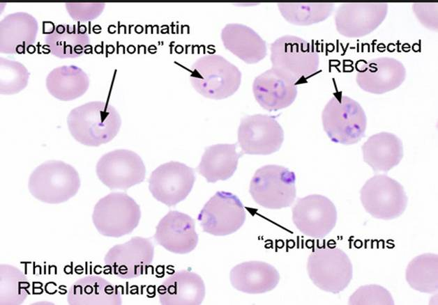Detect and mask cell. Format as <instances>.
I'll return each instance as SVG.
<instances>
[{
    "label": "cell",
    "mask_w": 438,
    "mask_h": 305,
    "mask_svg": "<svg viewBox=\"0 0 438 305\" xmlns=\"http://www.w3.org/2000/svg\"><path fill=\"white\" fill-rule=\"evenodd\" d=\"M0 304H20L29 294L30 283L27 276L18 268L1 265Z\"/></svg>",
    "instance_id": "4dcf8cb0"
},
{
    "label": "cell",
    "mask_w": 438,
    "mask_h": 305,
    "mask_svg": "<svg viewBox=\"0 0 438 305\" xmlns=\"http://www.w3.org/2000/svg\"><path fill=\"white\" fill-rule=\"evenodd\" d=\"M349 304H384L393 305L394 301L391 293L379 285L363 286L358 288L349 297Z\"/></svg>",
    "instance_id": "d6a6232c"
},
{
    "label": "cell",
    "mask_w": 438,
    "mask_h": 305,
    "mask_svg": "<svg viewBox=\"0 0 438 305\" xmlns=\"http://www.w3.org/2000/svg\"><path fill=\"white\" fill-rule=\"evenodd\" d=\"M360 199L368 214L383 220L400 217L408 201L403 186L385 174L375 175L368 179L361 189Z\"/></svg>",
    "instance_id": "9c48e42d"
},
{
    "label": "cell",
    "mask_w": 438,
    "mask_h": 305,
    "mask_svg": "<svg viewBox=\"0 0 438 305\" xmlns=\"http://www.w3.org/2000/svg\"><path fill=\"white\" fill-rule=\"evenodd\" d=\"M236 149V143H218L206 148L196 171L208 182L229 179L236 171L239 159L243 155Z\"/></svg>",
    "instance_id": "484cf974"
},
{
    "label": "cell",
    "mask_w": 438,
    "mask_h": 305,
    "mask_svg": "<svg viewBox=\"0 0 438 305\" xmlns=\"http://www.w3.org/2000/svg\"><path fill=\"white\" fill-rule=\"evenodd\" d=\"M412 10L425 27L437 31V3H413Z\"/></svg>",
    "instance_id": "e575fe53"
},
{
    "label": "cell",
    "mask_w": 438,
    "mask_h": 305,
    "mask_svg": "<svg viewBox=\"0 0 438 305\" xmlns=\"http://www.w3.org/2000/svg\"><path fill=\"white\" fill-rule=\"evenodd\" d=\"M246 212L237 196L217 191L204 205L197 219L204 232L225 236L237 231L244 224Z\"/></svg>",
    "instance_id": "30bf717a"
},
{
    "label": "cell",
    "mask_w": 438,
    "mask_h": 305,
    "mask_svg": "<svg viewBox=\"0 0 438 305\" xmlns=\"http://www.w3.org/2000/svg\"><path fill=\"white\" fill-rule=\"evenodd\" d=\"M252 93L264 109L273 111L290 106L296 97L297 87L295 81L271 68L255 78Z\"/></svg>",
    "instance_id": "d6986e66"
},
{
    "label": "cell",
    "mask_w": 438,
    "mask_h": 305,
    "mask_svg": "<svg viewBox=\"0 0 438 305\" xmlns=\"http://www.w3.org/2000/svg\"><path fill=\"white\" fill-rule=\"evenodd\" d=\"M80 187L76 169L59 160H49L37 166L28 182L30 193L46 203L58 204L73 197Z\"/></svg>",
    "instance_id": "277c9868"
},
{
    "label": "cell",
    "mask_w": 438,
    "mask_h": 305,
    "mask_svg": "<svg viewBox=\"0 0 438 305\" xmlns=\"http://www.w3.org/2000/svg\"><path fill=\"white\" fill-rule=\"evenodd\" d=\"M220 36L225 48L246 63H257L267 54L265 40L246 25L227 24Z\"/></svg>",
    "instance_id": "603a6c76"
},
{
    "label": "cell",
    "mask_w": 438,
    "mask_h": 305,
    "mask_svg": "<svg viewBox=\"0 0 438 305\" xmlns=\"http://www.w3.org/2000/svg\"><path fill=\"white\" fill-rule=\"evenodd\" d=\"M96 171L99 180L110 189L126 190L144 181L146 168L136 152L118 149L104 154L98 161Z\"/></svg>",
    "instance_id": "7c38bea8"
},
{
    "label": "cell",
    "mask_w": 438,
    "mask_h": 305,
    "mask_svg": "<svg viewBox=\"0 0 438 305\" xmlns=\"http://www.w3.org/2000/svg\"><path fill=\"white\" fill-rule=\"evenodd\" d=\"M292 221L305 235L322 238L328 235L337 221V210L333 203L320 194L298 198L292 209Z\"/></svg>",
    "instance_id": "9a60e30c"
},
{
    "label": "cell",
    "mask_w": 438,
    "mask_h": 305,
    "mask_svg": "<svg viewBox=\"0 0 438 305\" xmlns=\"http://www.w3.org/2000/svg\"><path fill=\"white\" fill-rule=\"evenodd\" d=\"M45 43L56 57L73 58L84 54L90 38L84 26L61 24L45 36Z\"/></svg>",
    "instance_id": "4316f807"
},
{
    "label": "cell",
    "mask_w": 438,
    "mask_h": 305,
    "mask_svg": "<svg viewBox=\"0 0 438 305\" xmlns=\"http://www.w3.org/2000/svg\"><path fill=\"white\" fill-rule=\"evenodd\" d=\"M278 270L271 264L251 260L234 266L230 271L232 286L248 294H261L274 289L280 281Z\"/></svg>",
    "instance_id": "7402d4cb"
},
{
    "label": "cell",
    "mask_w": 438,
    "mask_h": 305,
    "mask_svg": "<svg viewBox=\"0 0 438 305\" xmlns=\"http://www.w3.org/2000/svg\"><path fill=\"white\" fill-rule=\"evenodd\" d=\"M66 8L70 17L80 22L93 20L103 11V3H66Z\"/></svg>",
    "instance_id": "836d02e7"
},
{
    "label": "cell",
    "mask_w": 438,
    "mask_h": 305,
    "mask_svg": "<svg viewBox=\"0 0 438 305\" xmlns=\"http://www.w3.org/2000/svg\"><path fill=\"white\" fill-rule=\"evenodd\" d=\"M153 239L172 253H188L198 243L195 220L187 214L170 210L158 222Z\"/></svg>",
    "instance_id": "e0dca14e"
},
{
    "label": "cell",
    "mask_w": 438,
    "mask_h": 305,
    "mask_svg": "<svg viewBox=\"0 0 438 305\" xmlns=\"http://www.w3.org/2000/svg\"><path fill=\"white\" fill-rule=\"evenodd\" d=\"M403 63L391 57H378L364 63L356 76L358 86L372 94H383L398 88L405 80Z\"/></svg>",
    "instance_id": "ac0fdd59"
},
{
    "label": "cell",
    "mask_w": 438,
    "mask_h": 305,
    "mask_svg": "<svg viewBox=\"0 0 438 305\" xmlns=\"http://www.w3.org/2000/svg\"><path fill=\"white\" fill-rule=\"evenodd\" d=\"M195 181L194 169L171 161L158 166L149 179V189L157 201L171 207L183 201Z\"/></svg>",
    "instance_id": "5bb4252c"
},
{
    "label": "cell",
    "mask_w": 438,
    "mask_h": 305,
    "mask_svg": "<svg viewBox=\"0 0 438 305\" xmlns=\"http://www.w3.org/2000/svg\"><path fill=\"white\" fill-rule=\"evenodd\" d=\"M67 302L70 305L122 304L119 288L96 275H89L76 281L68 290Z\"/></svg>",
    "instance_id": "d4e9b609"
},
{
    "label": "cell",
    "mask_w": 438,
    "mask_h": 305,
    "mask_svg": "<svg viewBox=\"0 0 438 305\" xmlns=\"http://www.w3.org/2000/svg\"><path fill=\"white\" fill-rule=\"evenodd\" d=\"M68 130L79 143L97 147L112 141L118 134L121 119L107 102H90L74 108L67 118Z\"/></svg>",
    "instance_id": "6da1fadb"
},
{
    "label": "cell",
    "mask_w": 438,
    "mask_h": 305,
    "mask_svg": "<svg viewBox=\"0 0 438 305\" xmlns=\"http://www.w3.org/2000/svg\"><path fill=\"white\" fill-rule=\"evenodd\" d=\"M272 68L296 81L316 73L319 55L305 40L292 35L282 36L270 47Z\"/></svg>",
    "instance_id": "52a82bcc"
},
{
    "label": "cell",
    "mask_w": 438,
    "mask_h": 305,
    "mask_svg": "<svg viewBox=\"0 0 438 305\" xmlns=\"http://www.w3.org/2000/svg\"><path fill=\"white\" fill-rule=\"evenodd\" d=\"M89 86V79L76 65H62L52 70L46 78V87L55 98L70 101L84 95Z\"/></svg>",
    "instance_id": "83f0119b"
},
{
    "label": "cell",
    "mask_w": 438,
    "mask_h": 305,
    "mask_svg": "<svg viewBox=\"0 0 438 305\" xmlns=\"http://www.w3.org/2000/svg\"><path fill=\"white\" fill-rule=\"evenodd\" d=\"M38 25L36 18L25 12L8 15L0 23V52L24 54L36 41Z\"/></svg>",
    "instance_id": "44dd1931"
},
{
    "label": "cell",
    "mask_w": 438,
    "mask_h": 305,
    "mask_svg": "<svg viewBox=\"0 0 438 305\" xmlns=\"http://www.w3.org/2000/svg\"><path fill=\"white\" fill-rule=\"evenodd\" d=\"M363 161L375 173H387L397 166L403 157L400 139L388 132L370 136L361 146Z\"/></svg>",
    "instance_id": "cb8c5ba5"
},
{
    "label": "cell",
    "mask_w": 438,
    "mask_h": 305,
    "mask_svg": "<svg viewBox=\"0 0 438 305\" xmlns=\"http://www.w3.org/2000/svg\"><path fill=\"white\" fill-rule=\"evenodd\" d=\"M153 256L154 245L150 238L136 236L110 248L104 258L105 267L121 279H134L147 274Z\"/></svg>",
    "instance_id": "4fadbf2b"
},
{
    "label": "cell",
    "mask_w": 438,
    "mask_h": 305,
    "mask_svg": "<svg viewBox=\"0 0 438 305\" xmlns=\"http://www.w3.org/2000/svg\"><path fill=\"white\" fill-rule=\"evenodd\" d=\"M386 3H343L334 16L337 31L348 38H359L374 31L385 19Z\"/></svg>",
    "instance_id": "2e32d148"
},
{
    "label": "cell",
    "mask_w": 438,
    "mask_h": 305,
    "mask_svg": "<svg viewBox=\"0 0 438 305\" xmlns=\"http://www.w3.org/2000/svg\"><path fill=\"white\" fill-rule=\"evenodd\" d=\"M283 18L296 26H310L326 20L333 13V3H278Z\"/></svg>",
    "instance_id": "f546056e"
},
{
    "label": "cell",
    "mask_w": 438,
    "mask_h": 305,
    "mask_svg": "<svg viewBox=\"0 0 438 305\" xmlns=\"http://www.w3.org/2000/svg\"><path fill=\"white\" fill-rule=\"evenodd\" d=\"M296 175L289 169L276 164L259 168L252 176L249 192L259 205L272 210L291 206L296 198Z\"/></svg>",
    "instance_id": "5b68a950"
},
{
    "label": "cell",
    "mask_w": 438,
    "mask_h": 305,
    "mask_svg": "<svg viewBox=\"0 0 438 305\" xmlns=\"http://www.w3.org/2000/svg\"><path fill=\"white\" fill-rule=\"evenodd\" d=\"M306 267L310 280L317 288L333 294L345 289L352 279L349 258L336 247L315 249L308 256Z\"/></svg>",
    "instance_id": "ba28073f"
},
{
    "label": "cell",
    "mask_w": 438,
    "mask_h": 305,
    "mask_svg": "<svg viewBox=\"0 0 438 305\" xmlns=\"http://www.w3.org/2000/svg\"><path fill=\"white\" fill-rule=\"evenodd\" d=\"M406 281L415 290L433 293L438 290V256L423 253L413 258L408 264Z\"/></svg>",
    "instance_id": "f1b7e54d"
},
{
    "label": "cell",
    "mask_w": 438,
    "mask_h": 305,
    "mask_svg": "<svg viewBox=\"0 0 438 305\" xmlns=\"http://www.w3.org/2000/svg\"><path fill=\"white\" fill-rule=\"evenodd\" d=\"M190 81L202 96L222 100L237 91L241 82V72L223 56L206 54L192 65Z\"/></svg>",
    "instance_id": "7a4b0ae2"
},
{
    "label": "cell",
    "mask_w": 438,
    "mask_h": 305,
    "mask_svg": "<svg viewBox=\"0 0 438 305\" xmlns=\"http://www.w3.org/2000/svg\"><path fill=\"white\" fill-rule=\"evenodd\" d=\"M29 73L20 62L0 58V91L3 95L15 94L28 83Z\"/></svg>",
    "instance_id": "1f68e13d"
},
{
    "label": "cell",
    "mask_w": 438,
    "mask_h": 305,
    "mask_svg": "<svg viewBox=\"0 0 438 305\" xmlns=\"http://www.w3.org/2000/svg\"><path fill=\"white\" fill-rule=\"evenodd\" d=\"M141 218L139 205L124 192H111L95 205L92 220L100 234L120 237L130 234Z\"/></svg>",
    "instance_id": "8992f818"
},
{
    "label": "cell",
    "mask_w": 438,
    "mask_h": 305,
    "mask_svg": "<svg viewBox=\"0 0 438 305\" xmlns=\"http://www.w3.org/2000/svg\"><path fill=\"white\" fill-rule=\"evenodd\" d=\"M324 132L334 143L352 145L365 134L367 117L361 104L349 96L335 95L322 113Z\"/></svg>",
    "instance_id": "3957f363"
},
{
    "label": "cell",
    "mask_w": 438,
    "mask_h": 305,
    "mask_svg": "<svg viewBox=\"0 0 438 305\" xmlns=\"http://www.w3.org/2000/svg\"><path fill=\"white\" fill-rule=\"evenodd\" d=\"M157 291L162 305H199L205 297V285L199 275L182 269L165 279Z\"/></svg>",
    "instance_id": "ffe728a7"
},
{
    "label": "cell",
    "mask_w": 438,
    "mask_h": 305,
    "mask_svg": "<svg viewBox=\"0 0 438 305\" xmlns=\"http://www.w3.org/2000/svg\"><path fill=\"white\" fill-rule=\"evenodd\" d=\"M237 135L243 155L272 154L284 141L283 129L275 117L260 114L242 118Z\"/></svg>",
    "instance_id": "8fae6325"
}]
</instances>
